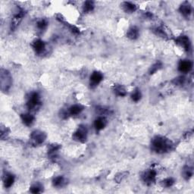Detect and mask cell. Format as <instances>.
Wrapping results in <instances>:
<instances>
[{
  "instance_id": "cell-1",
  "label": "cell",
  "mask_w": 194,
  "mask_h": 194,
  "mask_svg": "<svg viewBox=\"0 0 194 194\" xmlns=\"http://www.w3.org/2000/svg\"><path fill=\"white\" fill-rule=\"evenodd\" d=\"M172 146L171 141L161 136H157L152 140V149L157 153H166Z\"/></svg>"
},
{
  "instance_id": "cell-2",
  "label": "cell",
  "mask_w": 194,
  "mask_h": 194,
  "mask_svg": "<svg viewBox=\"0 0 194 194\" xmlns=\"http://www.w3.org/2000/svg\"><path fill=\"white\" fill-rule=\"evenodd\" d=\"M87 137V129L86 126L81 125L73 134V138L78 142H85Z\"/></svg>"
},
{
  "instance_id": "cell-3",
  "label": "cell",
  "mask_w": 194,
  "mask_h": 194,
  "mask_svg": "<svg viewBox=\"0 0 194 194\" xmlns=\"http://www.w3.org/2000/svg\"><path fill=\"white\" fill-rule=\"evenodd\" d=\"M31 140L34 145H40V144H42L45 141L46 135L42 131L35 130L34 132L31 133Z\"/></svg>"
},
{
  "instance_id": "cell-4",
  "label": "cell",
  "mask_w": 194,
  "mask_h": 194,
  "mask_svg": "<svg viewBox=\"0 0 194 194\" xmlns=\"http://www.w3.org/2000/svg\"><path fill=\"white\" fill-rule=\"evenodd\" d=\"M40 104V97L37 93H31L27 101V107L29 109H33Z\"/></svg>"
},
{
  "instance_id": "cell-5",
  "label": "cell",
  "mask_w": 194,
  "mask_h": 194,
  "mask_svg": "<svg viewBox=\"0 0 194 194\" xmlns=\"http://www.w3.org/2000/svg\"><path fill=\"white\" fill-rule=\"evenodd\" d=\"M103 80V74L101 72L94 71L90 75V86H92V87H96V86H98L102 82Z\"/></svg>"
},
{
  "instance_id": "cell-6",
  "label": "cell",
  "mask_w": 194,
  "mask_h": 194,
  "mask_svg": "<svg viewBox=\"0 0 194 194\" xmlns=\"http://www.w3.org/2000/svg\"><path fill=\"white\" fill-rule=\"evenodd\" d=\"M193 68V63L189 60H182L178 65V70L181 73H188Z\"/></svg>"
},
{
  "instance_id": "cell-7",
  "label": "cell",
  "mask_w": 194,
  "mask_h": 194,
  "mask_svg": "<svg viewBox=\"0 0 194 194\" xmlns=\"http://www.w3.org/2000/svg\"><path fill=\"white\" fill-rule=\"evenodd\" d=\"M156 177V172L154 170H149L147 172L144 173L143 176V179L147 183H151L155 181Z\"/></svg>"
},
{
  "instance_id": "cell-8",
  "label": "cell",
  "mask_w": 194,
  "mask_h": 194,
  "mask_svg": "<svg viewBox=\"0 0 194 194\" xmlns=\"http://www.w3.org/2000/svg\"><path fill=\"white\" fill-rule=\"evenodd\" d=\"M33 48L36 53H39V54L42 53V52H43V51L45 50V48H46L45 43L40 40H35L33 43Z\"/></svg>"
},
{
  "instance_id": "cell-9",
  "label": "cell",
  "mask_w": 194,
  "mask_h": 194,
  "mask_svg": "<svg viewBox=\"0 0 194 194\" xmlns=\"http://www.w3.org/2000/svg\"><path fill=\"white\" fill-rule=\"evenodd\" d=\"M177 43H179L181 46L183 47V49H186L187 51L190 49V41L189 38L187 36H181L177 40Z\"/></svg>"
},
{
  "instance_id": "cell-10",
  "label": "cell",
  "mask_w": 194,
  "mask_h": 194,
  "mask_svg": "<svg viewBox=\"0 0 194 194\" xmlns=\"http://www.w3.org/2000/svg\"><path fill=\"white\" fill-rule=\"evenodd\" d=\"M105 125H106V120L104 119V118L100 117L95 120L94 127L97 130H103L105 127Z\"/></svg>"
},
{
  "instance_id": "cell-11",
  "label": "cell",
  "mask_w": 194,
  "mask_h": 194,
  "mask_svg": "<svg viewBox=\"0 0 194 194\" xmlns=\"http://www.w3.org/2000/svg\"><path fill=\"white\" fill-rule=\"evenodd\" d=\"M180 12L183 16H189L192 12L191 6L188 2H184L180 8Z\"/></svg>"
},
{
  "instance_id": "cell-12",
  "label": "cell",
  "mask_w": 194,
  "mask_h": 194,
  "mask_svg": "<svg viewBox=\"0 0 194 194\" xmlns=\"http://www.w3.org/2000/svg\"><path fill=\"white\" fill-rule=\"evenodd\" d=\"M22 120L24 124L30 126L34 121V117L31 114H22Z\"/></svg>"
},
{
  "instance_id": "cell-13",
  "label": "cell",
  "mask_w": 194,
  "mask_h": 194,
  "mask_svg": "<svg viewBox=\"0 0 194 194\" xmlns=\"http://www.w3.org/2000/svg\"><path fill=\"white\" fill-rule=\"evenodd\" d=\"M15 182V176L12 174H8L4 177V186L7 188H10Z\"/></svg>"
},
{
  "instance_id": "cell-14",
  "label": "cell",
  "mask_w": 194,
  "mask_h": 194,
  "mask_svg": "<svg viewBox=\"0 0 194 194\" xmlns=\"http://www.w3.org/2000/svg\"><path fill=\"white\" fill-rule=\"evenodd\" d=\"M123 8H124V11L128 12V13H132L137 10V6L133 3L130 2H125L123 3Z\"/></svg>"
},
{
  "instance_id": "cell-15",
  "label": "cell",
  "mask_w": 194,
  "mask_h": 194,
  "mask_svg": "<svg viewBox=\"0 0 194 194\" xmlns=\"http://www.w3.org/2000/svg\"><path fill=\"white\" fill-rule=\"evenodd\" d=\"M83 111V107L79 105H74L68 109V113L70 115H77Z\"/></svg>"
},
{
  "instance_id": "cell-16",
  "label": "cell",
  "mask_w": 194,
  "mask_h": 194,
  "mask_svg": "<svg viewBox=\"0 0 194 194\" xmlns=\"http://www.w3.org/2000/svg\"><path fill=\"white\" fill-rule=\"evenodd\" d=\"M139 34V30L137 29L136 27H133L130 28L129 31H128V38L131 39V40H136V39L138 38Z\"/></svg>"
},
{
  "instance_id": "cell-17",
  "label": "cell",
  "mask_w": 194,
  "mask_h": 194,
  "mask_svg": "<svg viewBox=\"0 0 194 194\" xmlns=\"http://www.w3.org/2000/svg\"><path fill=\"white\" fill-rule=\"evenodd\" d=\"M114 93L119 96H125L127 94L126 90L124 89V86L121 85H117L114 86Z\"/></svg>"
},
{
  "instance_id": "cell-18",
  "label": "cell",
  "mask_w": 194,
  "mask_h": 194,
  "mask_svg": "<svg viewBox=\"0 0 194 194\" xmlns=\"http://www.w3.org/2000/svg\"><path fill=\"white\" fill-rule=\"evenodd\" d=\"M53 185L56 187H62L65 183V178L62 176H59V177H56L53 180Z\"/></svg>"
},
{
  "instance_id": "cell-19",
  "label": "cell",
  "mask_w": 194,
  "mask_h": 194,
  "mask_svg": "<svg viewBox=\"0 0 194 194\" xmlns=\"http://www.w3.org/2000/svg\"><path fill=\"white\" fill-rule=\"evenodd\" d=\"M141 97H142V94H141V92L139 89H136L131 94L132 100L134 102L140 101Z\"/></svg>"
},
{
  "instance_id": "cell-20",
  "label": "cell",
  "mask_w": 194,
  "mask_h": 194,
  "mask_svg": "<svg viewBox=\"0 0 194 194\" xmlns=\"http://www.w3.org/2000/svg\"><path fill=\"white\" fill-rule=\"evenodd\" d=\"M94 8V4L93 2L91 1H86L84 5V11L86 12H90Z\"/></svg>"
},
{
  "instance_id": "cell-21",
  "label": "cell",
  "mask_w": 194,
  "mask_h": 194,
  "mask_svg": "<svg viewBox=\"0 0 194 194\" xmlns=\"http://www.w3.org/2000/svg\"><path fill=\"white\" fill-rule=\"evenodd\" d=\"M174 183V181L172 177L166 178V179H165L163 181H162V184H163V186L165 187H172Z\"/></svg>"
},
{
  "instance_id": "cell-22",
  "label": "cell",
  "mask_w": 194,
  "mask_h": 194,
  "mask_svg": "<svg viewBox=\"0 0 194 194\" xmlns=\"http://www.w3.org/2000/svg\"><path fill=\"white\" fill-rule=\"evenodd\" d=\"M48 25V23L46 20H40V22H37V27L40 30H44L46 29Z\"/></svg>"
},
{
  "instance_id": "cell-23",
  "label": "cell",
  "mask_w": 194,
  "mask_h": 194,
  "mask_svg": "<svg viewBox=\"0 0 194 194\" xmlns=\"http://www.w3.org/2000/svg\"><path fill=\"white\" fill-rule=\"evenodd\" d=\"M183 174H184V177H186L187 178L190 177L192 175H193V170H192L191 168H190L189 167H187L186 168L184 169V173H183Z\"/></svg>"
},
{
  "instance_id": "cell-24",
  "label": "cell",
  "mask_w": 194,
  "mask_h": 194,
  "mask_svg": "<svg viewBox=\"0 0 194 194\" xmlns=\"http://www.w3.org/2000/svg\"><path fill=\"white\" fill-rule=\"evenodd\" d=\"M31 192L33 193H37L40 192V187L39 185H33L31 187Z\"/></svg>"
},
{
  "instance_id": "cell-25",
  "label": "cell",
  "mask_w": 194,
  "mask_h": 194,
  "mask_svg": "<svg viewBox=\"0 0 194 194\" xmlns=\"http://www.w3.org/2000/svg\"><path fill=\"white\" fill-rule=\"evenodd\" d=\"M160 68H161V64H160V63H156V64H155L151 68L150 70L151 74H154L155 72H156Z\"/></svg>"
}]
</instances>
